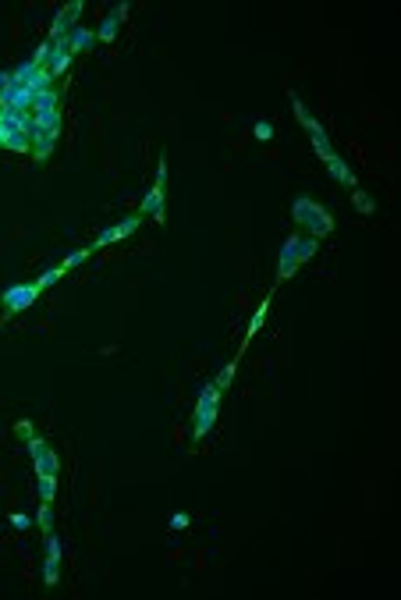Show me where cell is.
I'll list each match as a JSON object with an SVG mask.
<instances>
[{"instance_id": "1", "label": "cell", "mask_w": 401, "mask_h": 600, "mask_svg": "<svg viewBox=\"0 0 401 600\" xmlns=\"http://www.w3.org/2000/svg\"><path fill=\"white\" fill-rule=\"evenodd\" d=\"M292 220H295L305 234H312V238H327V234L334 231L331 210L319 207L316 199H309V195H298L295 203H292Z\"/></svg>"}, {"instance_id": "2", "label": "cell", "mask_w": 401, "mask_h": 600, "mask_svg": "<svg viewBox=\"0 0 401 600\" xmlns=\"http://www.w3.org/2000/svg\"><path fill=\"white\" fill-rule=\"evenodd\" d=\"M217 412H220V391H217V384L210 380V384H203V391H199V402H195V412H192V441H195V444L213 430Z\"/></svg>"}, {"instance_id": "3", "label": "cell", "mask_w": 401, "mask_h": 600, "mask_svg": "<svg viewBox=\"0 0 401 600\" xmlns=\"http://www.w3.org/2000/svg\"><path fill=\"white\" fill-rule=\"evenodd\" d=\"M288 100H292V110H295V117L302 121V128H305V132H309V139H312V149H316V156H319V160H327L334 149H331V139H327L324 125H319L316 117L305 110V103H302V96H298V93H288Z\"/></svg>"}, {"instance_id": "4", "label": "cell", "mask_w": 401, "mask_h": 600, "mask_svg": "<svg viewBox=\"0 0 401 600\" xmlns=\"http://www.w3.org/2000/svg\"><path fill=\"white\" fill-rule=\"evenodd\" d=\"M25 448H29V455H32V472L36 476H57L61 472V458H57V451L43 441V437H29L25 441Z\"/></svg>"}, {"instance_id": "5", "label": "cell", "mask_w": 401, "mask_h": 600, "mask_svg": "<svg viewBox=\"0 0 401 600\" xmlns=\"http://www.w3.org/2000/svg\"><path fill=\"white\" fill-rule=\"evenodd\" d=\"M32 125L36 128H61V96L54 89H43L32 103Z\"/></svg>"}, {"instance_id": "6", "label": "cell", "mask_w": 401, "mask_h": 600, "mask_svg": "<svg viewBox=\"0 0 401 600\" xmlns=\"http://www.w3.org/2000/svg\"><path fill=\"white\" fill-rule=\"evenodd\" d=\"M164 192H167V160L156 164V181L149 188V195L142 199V217H153V220H164Z\"/></svg>"}, {"instance_id": "7", "label": "cell", "mask_w": 401, "mask_h": 600, "mask_svg": "<svg viewBox=\"0 0 401 600\" xmlns=\"http://www.w3.org/2000/svg\"><path fill=\"white\" fill-rule=\"evenodd\" d=\"M36 299H39L36 281H32V285H11L4 295H0V302H4V309H8V313H22V309H29Z\"/></svg>"}, {"instance_id": "8", "label": "cell", "mask_w": 401, "mask_h": 600, "mask_svg": "<svg viewBox=\"0 0 401 600\" xmlns=\"http://www.w3.org/2000/svg\"><path fill=\"white\" fill-rule=\"evenodd\" d=\"M82 15V0H71V4H64L57 15H54V22H50V43H57V39H64L71 29H75V18Z\"/></svg>"}, {"instance_id": "9", "label": "cell", "mask_w": 401, "mask_h": 600, "mask_svg": "<svg viewBox=\"0 0 401 600\" xmlns=\"http://www.w3.org/2000/svg\"><path fill=\"white\" fill-rule=\"evenodd\" d=\"M61 557H64V547L54 533H47V565H43V583L54 590L61 583Z\"/></svg>"}, {"instance_id": "10", "label": "cell", "mask_w": 401, "mask_h": 600, "mask_svg": "<svg viewBox=\"0 0 401 600\" xmlns=\"http://www.w3.org/2000/svg\"><path fill=\"white\" fill-rule=\"evenodd\" d=\"M139 224H142V213H135V217H125L121 224H110L107 231H100V238H96V242H93L89 249L96 253V249H103V246H110V242H121V238H128V234H132Z\"/></svg>"}, {"instance_id": "11", "label": "cell", "mask_w": 401, "mask_h": 600, "mask_svg": "<svg viewBox=\"0 0 401 600\" xmlns=\"http://www.w3.org/2000/svg\"><path fill=\"white\" fill-rule=\"evenodd\" d=\"M295 242H298V234L285 238V246H280V253H277V281H292L295 270L302 267L298 256H295Z\"/></svg>"}, {"instance_id": "12", "label": "cell", "mask_w": 401, "mask_h": 600, "mask_svg": "<svg viewBox=\"0 0 401 600\" xmlns=\"http://www.w3.org/2000/svg\"><path fill=\"white\" fill-rule=\"evenodd\" d=\"M57 139H61V128H32V160L36 164H43V160L54 153Z\"/></svg>"}, {"instance_id": "13", "label": "cell", "mask_w": 401, "mask_h": 600, "mask_svg": "<svg viewBox=\"0 0 401 600\" xmlns=\"http://www.w3.org/2000/svg\"><path fill=\"white\" fill-rule=\"evenodd\" d=\"M68 64H71V50H68V39H57V43H50V57H47V71L57 78V75H64L68 71Z\"/></svg>"}, {"instance_id": "14", "label": "cell", "mask_w": 401, "mask_h": 600, "mask_svg": "<svg viewBox=\"0 0 401 600\" xmlns=\"http://www.w3.org/2000/svg\"><path fill=\"white\" fill-rule=\"evenodd\" d=\"M64 39H68L71 57H75V54H86V50H93V43H96V29H82V25H75Z\"/></svg>"}, {"instance_id": "15", "label": "cell", "mask_w": 401, "mask_h": 600, "mask_svg": "<svg viewBox=\"0 0 401 600\" xmlns=\"http://www.w3.org/2000/svg\"><path fill=\"white\" fill-rule=\"evenodd\" d=\"M324 164H327V171H331V178H334V181H341V185L355 188V174H351V167L345 164V160H341L338 153H331V156L324 160Z\"/></svg>"}, {"instance_id": "16", "label": "cell", "mask_w": 401, "mask_h": 600, "mask_svg": "<svg viewBox=\"0 0 401 600\" xmlns=\"http://www.w3.org/2000/svg\"><path fill=\"white\" fill-rule=\"evenodd\" d=\"M117 29H121V18H117L114 11L100 22V29H96V39L100 43H114V36H117Z\"/></svg>"}, {"instance_id": "17", "label": "cell", "mask_w": 401, "mask_h": 600, "mask_svg": "<svg viewBox=\"0 0 401 600\" xmlns=\"http://www.w3.org/2000/svg\"><path fill=\"white\" fill-rule=\"evenodd\" d=\"M36 490H39V501L54 504V497H57V476H36Z\"/></svg>"}, {"instance_id": "18", "label": "cell", "mask_w": 401, "mask_h": 600, "mask_svg": "<svg viewBox=\"0 0 401 600\" xmlns=\"http://www.w3.org/2000/svg\"><path fill=\"white\" fill-rule=\"evenodd\" d=\"M36 526L43 530V533H54V504L39 501V511H36Z\"/></svg>"}, {"instance_id": "19", "label": "cell", "mask_w": 401, "mask_h": 600, "mask_svg": "<svg viewBox=\"0 0 401 600\" xmlns=\"http://www.w3.org/2000/svg\"><path fill=\"white\" fill-rule=\"evenodd\" d=\"M64 273H68L64 267H47L43 273H39V277H36V288H39V292H43V288H50V285H57V281H61V277H64Z\"/></svg>"}, {"instance_id": "20", "label": "cell", "mask_w": 401, "mask_h": 600, "mask_svg": "<svg viewBox=\"0 0 401 600\" xmlns=\"http://www.w3.org/2000/svg\"><path fill=\"white\" fill-rule=\"evenodd\" d=\"M351 203H355V210H358V213H366V217L377 210V203H373V199H370L363 188H351Z\"/></svg>"}, {"instance_id": "21", "label": "cell", "mask_w": 401, "mask_h": 600, "mask_svg": "<svg viewBox=\"0 0 401 600\" xmlns=\"http://www.w3.org/2000/svg\"><path fill=\"white\" fill-rule=\"evenodd\" d=\"M266 309H270V299H263V302H259V309L252 313V320H249V327H245V338H256V331L263 327V316H266Z\"/></svg>"}, {"instance_id": "22", "label": "cell", "mask_w": 401, "mask_h": 600, "mask_svg": "<svg viewBox=\"0 0 401 600\" xmlns=\"http://www.w3.org/2000/svg\"><path fill=\"white\" fill-rule=\"evenodd\" d=\"M89 256H93V249H89V246H86V249H75V253H68V256H64V263H61V267H64V270H71V267H82Z\"/></svg>"}, {"instance_id": "23", "label": "cell", "mask_w": 401, "mask_h": 600, "mask_svg": "<svg viewBox=\"0 0 401 600\" xmlns=\"http://www.w3.org/2000/svg\"><path fill=\"white\" fill-rule=\"evenodd\" d=\"M234 366H238V363H227V366L217 373V380H213V384H217V391H227V387H231V380H234Z\"/></svg>"}, {"instance_id": "24", "label": "cell", "mask_w": 401, "mask_h": 600, "mask_svg": "<svg viewBox=\"0 0 401 600\" xmlns=\"http://www.w3.org/2000/svg\"><path fill=\"white\" fill-rule=\"evenodd\" d=\"M252 135H256L259 142H270V139H273V125H270V121H252Z\"/></svg>"}, {"instance_id": "25", "label": "cell", "mask_w": 401, "mask_h": 600, "mask_svg": "<svg viewBox=\"0 0 401 600\" xmlns=\"http://www.w3.org/2000/svg\"><path fill=\"white\" fill-rule=\"evenodd\" d=\"M32 523H36V518H29V515H22V511L11 515V526H15V530H32Z\"/></svg>"}, {"instance_id": "26", "label": "cell", "mask_w": 401, "mask_h": 600, "mask_svg": "<svg viewBox=\"0 0 401 600\" xmlns=\"http://www.w3.org/2000/svg\"><path fill=\"white\" fill-rule=\"evenodd\" d=\"M15 433L22 437V441H29V437H32V423H29V419H22V423H15Z\"/></svg>"}, {"instance_id": "27", "label": "cell", "mask_w": 401, "mask_h": 600, "mask_svg": "<svg viewBox=\"0 0 401 600\" xmlns=\"http://www.w3.org/2000/svg\"><path fill=\"white\" fill-rule=\"evenodd\" d=\"M171 526H174V530H185V526H188V515H185V511H174V515H171Z\"/></svg>"}, {"instance_id": "28", "label": "cell", "mask_w": 401, "mask_h": 600, "mask_svg": "<svg viewBox=\"0 0 401 600\" xmlns=\"http://www.w3.org/2000/svg\"><path fill=\"white\" fill-rule=\"evenodd\" d=\"M11 89V71H0V96Z\"/></svg>"}, {"instance_id": "29", "label": "cell", "mask_w": 401, "mask_h": 600, "mask_svg": "<svg viewBox=\"0 0 401 600\" xmlns=\"http://www.w3.org/2000/svg\"><path fill=\"white\" fill-rule=\"evenodd\" d=\"M4 139H8V121L0 117V146H4Z\"/></svg>"}]
</instances>
